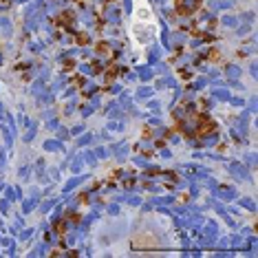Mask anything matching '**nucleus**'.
<instances>
[{
	"instance_id": "obj_1",
	"label": "nucleus",
	"mask_w": 258,
	"mask_h": 258,
	"mask_svg": "<svg viewBox=\"0 0 258 258\" xmlns=\"http://www.w3.org/2000/svg\"><path fill=\"white\" fill-rule=\"evenodd\" d=\"M199 5H201V0H174V11L179 16H190L199 9Z\"/></svg>"
}]
</instances>
